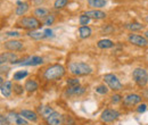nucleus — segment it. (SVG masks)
<instances>
[{"mask_svg":"<svg viewBox=\"0 0 148 125\" xmlns=\"http://www.w3.org/2000/svg\"><path fill=\"white\" fill-rule=\"evenodd\" d=\"M84 15H87L89 18H95V19H103V18L106 17V14L104 12H101V10H98V9L86 12Z\"/></svg>","mask_w":148,"mask_h":125,"instance_id":"nucleus-16","label":"nucleus"},{"mask_svg":"<svg viewBox=\"0 0 148 125\" xmlns=\"http://www.w3.org/2000/svg\"><path fill=\"white\" fill-rule=\"evenodd\" d=\"M146 109H147V105H146V104H140V105L138 106V108H137V111H138V113H144Z\"/></svg>","mask_w":148,"mask_h":125,"instance_id":"nucleus-36","label":"nucleus"},{"mask_svg":"<svg viewBox=\"0 0 148 125\" xmlns=\"http://www.w3.org/2000/svg\"><path fill=\"white\" fill-rule=\"evenodd\" d=\"M27 34H29L30 38L36 39V40H41V39L47 38L46 34H45V32H38V31H31V32H29Z\"/></svg>","mask_w":148,"mask_h":125,"instance_id":"nucleus-25","label":"nucleus"},{"mask_svg":"<svg viewBox=\"0 0 148 125\" xmlns=\"http://www.w3.org/2000/svg\"><path fill=\"white\" fill-rule=\"evenodd\" d=\"M48 10L47 9H45V8H37L36 10H34V16H37V17H41V18H45L48 16Z\"/></svg>","mask_w":148,"mask_h":125,"instance_id":"nucleus-26","label":"nucleus"},{"mask_svg":"<svg viewBox=\"0 0 148 125\" xmlns=\"http://www.w3.org/2000/svg\"><path fill=\"white\" fill-rule=\"evenodd\" d=\"M46 122L48 125H62L64 123V117L59 113L54 111L50 116H48L46 118Z\"/></svg>","mask_w":148,"mask_h":125,"instance_id":"nucleus-8","label":"nucleus"},{"mask_svg":"<svg viewBox=\"0 0 148 125\" xmlns=\"http://www.w3.org/2000/svg\"><path fill=\"white\" fill-rule=\"evenodd\" d=\"M54 111H55V110L51 107H49V106H40V107L38 108V113H39L43 118H47V117L50 116Z\"/></svg>","mask_w":148,"mask_h":125,"instance_id":"nucleus-18","label":"nucleus"},{"mask_svg":"<svg viewBox=\"0 0 148 125\" xmlns=\"http://www.w3.org/2000/svg\"><path fill=\"white\" fill-rule=\"evenodd\" d=\"M67 84L70 87H75V85H80V82L77 79H69L67 80Z\"/></svg>","mask_w":148,"mask_h":125,"instance_id":"nucleus-31","label":"nucleus"},{"mask_svg":"<svg viewBox=\"0 0 148 125\" xmlns=\"http://www.w3.org/2000/svg\"><path fill=\"white\" fill-rule=\"evenodd\" d=\"M65 74V68L64 66L59 65V64H55V65H51L49 66L46 71H45V79L47 81H55V80H58L60 79L63 75Z\"/></svg>","mask_w":148,"mask_h":125,"instance_id":"nucleus-1","label":"nucleus"},{"mask_svg":"<svg viewBox=\"0 0 148 125\" xmlns=\"http://www.w3.org/2000/svg\"><path fill=\"white\" fill-rule=\"evenodd\" d=\"M45 34H46V36H51L53 31H51V30H49V29H47V30L45 31Z\"/></svg>","mask_w":148,"mask_h":125,"instance_id":"nucleus-38","label":"nucleus"},{"mask_svg":"<svg viewBox=\"0 0 148 125\" xmlns=\"http://www.w3.org/2000/svg\"><path fill=\"white\" fill-rule=\"evenodd\" d=\"M67 2H69V0H56L54 6L56 9H60V8H64L67 5Z\"/></svg>","mask_w":148,"mask_h":125,"instance_id":"nucleus-28","label":"nucleus"},{"mask_svg":"<svg viewBox=\"0 0 148 125\" xmlns=\"http://www.w3.org/2000/svg\"><path fill=\"white\" fill-rule=\"evenodd\" d=\"M128 40L129 42H131L132 44L134 46H138V47H147L148 46V40L143 36H139V34H130L128 36Z\"/></svg>","mask_w":148,"mask_h":125,"instance_id":"nucleus-7","label":"nucleus"},{"mask_svg":"<svg viewBox=\"0 0 148 125\" xmlns=\"http://www.w3.org/2000/svg\"><path fill=\"white\" fill-rule=\"evenodd\" d=\"M5 48L10 51H19L23 49V43L18 40H10L5 42Z\"/></svg>","mask_w":148,"mask_h":125,"instance_id":"nucleus-12","label":"nucleus"},{"mask_svg":"<svg viewBox=\"0 0 148 125\" xmlns=\"http://www.w3.org/2000/svg\"><path fill=\"white\" fill-rule=\"evenodd\" d=\"M13 92V84L10 81H6L2 85H1V93L5 98H9L12 96Z\"/></svg>","mask_w":148,"mask_h":125,"instance_id":"nucleus-14","label":"nucleus"},{"mask_svg":"<svg viewBox=\"0 0 148 125\" xmlns=\"http://www.w3.org/2000/svg\"><path fill=\"white\" fill-rule=\"evenodd\" d=\"M29 10V3L27 2H22L21 5H18V7L16 8V15H18V16H22V15H24L26 12Z\"/></svg>","mask_w":148,"mask_h":125,"instance_id":"nucleus-22","label":"nucleus"},{"mask_svg":"<svg viewBox=\"0 0 148 125\" xmlns=\"http://www.w3.org/2000/svg\"><path fill=\"white\" fill-rule=\"evenodd\" d=\"M145 38L148 40V31H146V32H145Z\"/></svg>","mask_w":148,"mask_h":125,"instance_id":"nucleus-39","label":"nucleus"},{"mask_svg":"<svg viewBox=\"0 0 148 125\" xmlns=\"http://www.w3.org/2000/svg\"><path fill=\"white\" fill-rule=\"evenodd\" d=\"M140 101H141V97H140L139 94H136V93L128 94V96L124 97V99H123V104H124L125 106H128V107L138 105Z\"/></svg>","mask_w":148,"mask_h":125,"instance_id":"nucleus-9","label":"nucleus"},{"mask_svg":"<svg viewBox=\"0 0 148 125\" xmlns=\"http://www.w3.org/2000/svg\"><path fill=\"white\" fill-rule=\"evenodd\" d=\"M97 46L100 49H110V48H112L114 46V43H113V41L110 40V39H103V40H99L98 41Z\"/></svg>","mask_w":148,"mask_h":125,"instance_id":"nucleus-19","label":"nucleus"},{"mask_svg":"<svg viewBox=\"0 0 148 125\" xmlns=\"http://www.w3.org/2000/svg\"><path fill=\"white\" fill-rule=\"evenodd\" d=\"M42 63H43L42 57L32 56V57H29L27 59L23 60V63H21L19 65H22V66H38V65H41Z\"/></svg>","mask_w":148,"mask_h":125,"instance_id":"nucleus-11","label":"nucleus"},{"mask_svg":"<svg viewBox=\"0 0 148 125\" xmlns=\"http://www.w3.org/2000/svg\"><path fill=\"white\" fill-rule=\"evenodd\" d=\"M16 59H17V56L14 53H5V54H1V56H0L1 65L6 64V63H12L13 64L14 61H16Z\"/></svg>","mask_w":148,"mask_h":125,"instance_id":"nucleus-13","label":"nucleus"},{"mask_svg":"<svg viewBox=\"0 0 148 125\" xmlns=\"http://www.w3.org/2000/svg\"><path fill=\"white\" fill-rule=\"evenodd\" d=\"M120 116V113L117 110H114V109H105L101 115H100V120L101 122L104 123H110V122H113L115 121L116 118H119Z\"/></svg>","mask_w":148,"mask_h":125,"instance_id":"nucleus-6","label":"nucleus"},{"mask_svg":"<svg viewBox=\"0 0 148 125\" xmlns=\"http://www.w3.org/2000/svg\"><path fill=\"white\" fill-rule=\"evenodd\" d=\"M6 34H7V36H21L18 32H7Z\"/></svg>","mask_w":148,"mask_h":125,"instance_id":"nucleus-37","label":"nucleus"},{"mask_svg":"<svg viewBox=\"0 0 148 125\" xmlns=\"http://www.w3.org/2000/svg\"><path fill=\"white\" fill-rule=\"evenodd\" d=\"M145 20H146V22H147V23H148V15H147V16H146V17H145Z\"/></svg>","mask_w":148,"mask_h":125,"instance_id":"nucleus-40","label":"nucleus"},{"mask_svg":"<svg viewBox=\"0 0 148 125\" xmlns=\"http://www.w3.org/2000/svg\"><path fill=\"white\" fill-rule=\"evenodd\" d=\"M13 89H14V91H15L17 94H21V93H23V87H22V85H19V84H15Z\"/></svg>","mask_w":148,"mask_h":125,"instance_id":"nucleus-35","label":"nucleus"},{"mask_svg":"<svg viewBox=\"0 0 148 125\" xmlns=\"http://www.w3.org/2000/svg\"><path fill=\"white\" fill-rule=\"evenodd\" d=\"M18 25L22 26L23 29H27V30H37L41 26V23L39 22L37 17L33 16H29V17H23L18 20Z\"/></svg>","mask_w":148,"mask_h":125,"instance_id":"nucleus-3","label":"nucleus"},{"mask_svg":"<svg viewBox=\"0 0 148 125\" xmlns=\"http://www.w3.org/2000/svg\"><path fill=\"white\" fill-rule=\"evenodd\" d=\"M79 34H80V38L87 39L91 36V29L89 26H81L79 29Z\"/></svg>","mask_w":148,"mask_h":125,"instance_id":"nucleus-20","label":"nucleus"},{"mask_svg":"<svg viewBox=\"0 0 148 125\" xmlns=\"http://www.w3.org/2000/svg\"><path fill=\"white\" fill-rule=\"evenodd\" d=\"M27 76V72L26 71H18L16 72L15 74H14V80L15 81H19V80H23L24 77H26Z\"/></svg>","mask_w":148,"mask_h":125,"instance_id":"nucleus-27","label":"nucleus"},{"mask_svg":"<svg viewBox=\"0 0 148 125\" xmlns=\"http://www.w3.org/2000/svg\"><path fill=\"white\" fill-rule=\"evenodd\" d=\"M69 70L70 72L73 74V75H88L92 72V68L86 64V63H82V61H74L71 63L70 66H69Z\"/></svg>","mask_w":148,"mask_h":125,"instance_id":"nucleus-2","label":"nucleus"},{"mask_svg":"<svg viewBox=\"0 0 148 125\" xmlns=\"http://www.w3.org/2000/svg\"><path fill=\"white\" fill-rule=\"evenodd\" d=\"M24 89L27 92H33L38 89V83L34 80H29V81H26V83L24 85Z\"/></svg>","mask_w":148,"mask_h":125,"instance_id":"nucleus-21","label":"nucleus"},{"mask_svg":"<svg viewBox=\"0 0 148 125\" xmlns=\"http://www.w3.org/2000/svg\"><path fill=\"white\" fill-rule=\"evenodd\" d=\"M21 115L27 120V121H31V122H37L38 120V114L32 111V110H29V109H23L21 110Z\"/></svg>","mask_w":148,"mask_h":125,"instance_id":"nucleus-15","label":"nucleus"},{"mask_svg":"<svg viewBox=\"0 0 148 125\" xmlns=\"http://www.w3.org/2000/svg\"><path fill=\"white\" fill-rule=\"evenodd\" d=\"M111 98H112L111 100L113 104H117V102H120L121 99H122V97H121L120 94H114V96H112Z\"/></svg>","mask_w":148,"mask_h":125,"instance_id":"nucleus-34","label":"nucleus"},{"mask_svg":"<svg viewBox=\"0 0 148 125\" xmlns=\"http://www.w3.org/2000/svg\"><path fill=\"white\" fill-rule=\"evenodd\" d=\"M9 124H10V121L8 120V117L1 115L0 116V125H9Z\"/></svg>","mask_w":148,"mask_h":125,"instance_id":"nucleus-33","label":"nucleus"},{"mask_svg":"<svg viewBox=\"0 0 148 125\" xmlns=\"http://www.w3.org/2000/svg\"><path fill=\"white\" fill-rule=\"evenodd\" d=\"M124 27L129 31H140L144 29V25H141L140 23H129V24H125Z\"/></svg>","mask_w":148,"mask_h":125,"instance_id":"nucleus-23","label":"nucleus"},{"mask_svg":"<svg viewBox=\"0 0 148 125\" xmlns=\"http://www.w3.org/2000/svg\"><path fill=\"white\" fill-rule=\"evenodd\" d=\"M8 120L10 121V123H14L16 125H27V121L21 115V114H16V113H9L8 114Z\"/></svg>","mask_w":148,"mask_h":125,"instance_id":"nucleus-10","label":"nucleus"},{"mask_svg":"<svg viewBox=\"0 0 148 125\" xmlns=\"http://www.w3.org/2000/svg\"><path fill=\"white\" fill-rule=\"evenodd\" d=\"M90 7H95V8H101L106 5L105 0H87Z\"/></svg>","mask_w":148,"mask_h":125,"instance_id":"nucleus-24","label":"nucleus"},{"mask_svg":"<svg viewBox=\"0 0 148 125\" xmlns=\"http://www.w3.org/2000/svg\"><path fill=\"white\" fill-rule=\"evenodd\" d=\"M132 76L139 87H146L148 83V74L145 68H136L132 73Z\"/></svg>","mask_w":148,"mask_h":125,"instance_id":"nucleus-4","label":"nucleus"},{"mask_svg":"<svg viewBox=\"0 0 148 125\" xmlns=\"http://www.w3.org/2000/svg\"><path fill=\"white\" fill-rule=\"evenodd\" d=\"M79 22H80V25H82V26H87V24L90 22V18L88 17L87 15H81L80 18H79Z\"/></svg>","mask_w":148,"mask_h":125,"instance_id":"nucleus-29","label":"nucleus"},{"mask_svg":"<svg viewBox=\"0 0 148 125\" xmlns=\"http://www.w3.org/2000/svg\"><path fill=\"white\" fill-rule=\"evenodd\" d=\"M104 81L110 87V89H112L113 91H120L123 88L122 83L120 82L117 76L114 75V74H105L104 75Z\"/></svg>","mask_w":148,"mask_h":125,"instance_id":"nucleus-5","label":"nucleus"},{"mask_svg":"<svg viewBox=\"0 0 148 125\" xmlns=\"http://www.w3.org/2000/svg\"><path fill=\"white\" fill-rule=\"evenodd\" d=\"M96 91H97L98 93H100V94H106V93L108 92V89H107V87H105V85H99V87L96 88Z\"/></svg>","mask_w":148,"mask_h":125,"instance_id":"nucleus-30","label":"nucleus"},{"mask_svg":"<svg viewBox=\"0 0 148 125\" xmlns=\"http://www.w3.org/2000/svg\"><path fill=\"white\" fill-rule=\"evenodd\" d=\"M147 59H148V57H147Z\"/></svg>","mask_w":148,"mask_h":125,"instance_id":"nucleus-41","label":"nucleus"},{"mask_svg":"<svg viewBox=\"0 0 148 125\" xmlns=\"http://www.w3.org/2000/svg\"><path fill=\"white\" fill-rule=\"evenodd\" d=\"M54 22H55V16H54V15H48V16L46 17L45 24H46V25H51Z\"/></svg>","mask_w":148,"mask_h":125,"instance_id":"nucleus-32","label":"nucleus"},{"mask_svg":"<svg viewBox=\"0 0 148 125\" xmlns=\"http://www.w3.org/2000/svg\"><path fill=\"white\" fill-rule=\"evenodd\" d=\"M84 91L86 89L83 88V87H81V85H75V87H70L69 89L66 90V94H69V96H80V94H82V93H84Z\"/></svg>","mask_w":148,"mask_h":125,"instance_id":"nucleus-17","label":"nucleus"}]
</instances>
